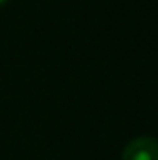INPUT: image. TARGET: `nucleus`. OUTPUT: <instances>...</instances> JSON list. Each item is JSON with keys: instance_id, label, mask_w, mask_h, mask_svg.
I'll return each instance as SVG.
<instances>
[{"instance_id": "obj_2", "label": "nucleus", "mask_w": 158, "mask_h": 160, "mask_svg": "<svg viewBox=\"0 0 158 160\" xmlns=\"http://www.w3.org/2000/svg\"><path fill=\"white\" fill-rule=\"evenodd\" d=\"M7 2V0H0V5H2V3H5Z\"/></svg>"}, {"instance_id": "obj_1", "label": "nucleus", "mask_w": 158, "mask_h": 160, "mask_svg": "<svg viewBox=\"0 0 158 160\" xmlns=\"http://www.w3.org/2000/svg\"><path fill=\"white\" fill-rule=\"evenodd\" d=\"M122 160H158V142L151 136L131 140L122 150Z\"/></svg>"}]
</instances>
